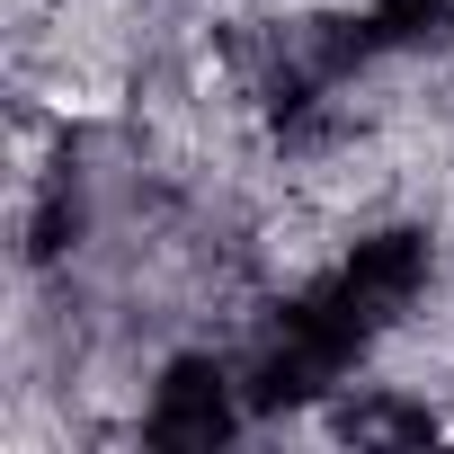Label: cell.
I'll return each mask as SVG.
<instances>
[{"label": "cell", "instance_id": "cell-3", "mask_svg": "<svg viewBox=\"0 0 454 454\" xmlns=\"http://www.w3.org/2000/svg\"><path fill=\"white\" fill-rule=\"evenodd\" d=\"M454 19V0H374V10H365V45H419V36H436Z\"/></svg>", "mask_w": 454, "mask_h": 454}, {"label": "cell", "instance_id": "cell-2", "mask_svg": "<svg viewBox=\"0 0 454 454\" xmlns=\"http://www.w3.org/2000/svg\"><path fill=\"white\" fill-rule=\"evenodd\" d=\"M241 410H250V383L214 356H169L152 401H143V445L160 454H214L241 436Z\"/></svg>", "mask_w": 454, "mask_h": 454}, {"label": "cell", "instance_id": "cell-1", "mask_svg": "<svg viewBox=\"0 0 454 454\" xmlns=\"http://www.w3.org/2000/svg\"><path fill=\"white\" fill-rule=\"evenodd\" d=\"M427 277H436V241L427 232H365L339 268H321L259 330L250 374H241L250 410H294V401L339 392L383 348V330H401V312L427 294Z\"/></svg>", "mask_w": 454, "mask_h": 454}]
</instances>
